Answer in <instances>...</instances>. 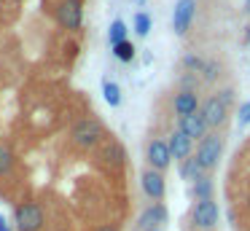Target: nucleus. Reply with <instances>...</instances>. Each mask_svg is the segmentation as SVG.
<instances>
[{
  "label": "nucleus",
  "instance_id": "f257e3e1",
  "mask_svg": "<svg viewBox=\"0 0 250 231\" xmlns=\"http://www.w3.org/2000/svg\"><path fill=\"white\" fill-rule=\"evenodd\" d=\"M221 153H223V134L221 132H207V137H202L194 148L196 164H199L202 172H207V175L218 167Z\"/></svg>",
  "mask_w": 250,
  "mask_h": 231
},
{
  "label": "nucleus",
  "instance_id": "f03ea898",
  "mask_svg": "<svg viewBox=\"0 0 250 231\" xmlns=\"http://www.w3.org/2000/svg\"><path fill=\"white\" fill-rule=\"evenodd\" d=\"M70 137H73V143H76L78 148H83V150L97 148V145L105 140V126H103V121H97V118H81V121L70 129Z\"/></svg>",
  "mask_w": 250,
  "mask_h": 231
},
{
  "label": "nucleus",
  "instance_id": "7ed1b4c3",
  "mask_svg": "<svg viewBox=\"0 0 250 231\" xmlns=\"http://www.w3.org/2000/svg\"><path fill=\"white\" fill-rule=\"evenodd\" d=\"M146 164L156 172H167L172 164V153H169V143L164 137H151L146 145Z\"/></svg>",
  "mask_w": 250,
  "mask_h": 231
},
{
  "label": "nucleus",
  "instance_id": "20e7f679",
  "mask_svg": "<svg viewBox=\"0 0 250 231\" xmlns=\"http://www.w3.org/2000/svg\"><path fill=\"white\" fill-rule=\"evenodd\" d=\"M14 223H17V231H41L43 229V210L35 202H24L17 207L14 212Z\"/></svg>",
  "mask_w": 250,
  "mask_h": 231
},
{
  "label": "nucleus",
  "instance_id": "39448f33",
  "mask_svg": "<svg viewBox=\"0 0 250 231\" xmlns=\"http://www.w3.org/2000/svg\"><path fill=\"white\" fill-rule=\"evenodd\" d=\"M215 223H218V204H215V199L194 202V207H191V226L199 229V231H212Z\"/></svg>",
  "mask_w": 250,
  "mask_h": 231
},
{
  "label": "nucleus",
  "instance_id": "423d86ee",
  "mask_svg": "<svg viewBox=\"0 0 250 231\" xmlns=\"http://www.w3.org/2000/svg\"><path fill=\"white\" fill-rule=\"evenodd\" d=\"M199 113H202V118H205L207 129H212V132H218V129L226 124V118H229V107L221 102V97H218V94L207 97V100L199 105Z\"/></svg>",
  "mask_w": 250,
  "mask_h": 231
},
{
  "label": "nucleus",
  "instance_id": "0eeeda50",
  "mask_svg": "<svg viewBox=\"0 0 250 231\" xmlns=\"http://www.w3.org/2000/svg\"><path fill=\"white\" fill-rule=\"evenodd\" d=\"M57 24L65 27V30H81L83 24V5L81 0H62L60 5H57Z\"/></svg>",
  "mask_w": 250,
  "mask_h": 231
},
{
  "label": "nucleus",
  "instance_id": "6e6552de",
  "mask_svg": "<svg viewBox=\"0 0 250 231\" xmlns=\"http://www.w3.org/2000/svg\"><path fill=\"white\" fill-rule=\"evenodd\" d=\"M140 188L151 202H162L167 196V177H164V172H156L151 167H146L140 172Z\"/></svg>",
  "mask_w": 250,
  "mask_h": 231
},
{
  "label": "nucleus",
  "instance_id": "1a4fd4ad",
  "mask_svg": "<svg viewBox=\"0 0 250 231\" xmlns=\"http://www.w3.org/2000/svg\"><path fill=\"white\" fill-rule=\"evenodd\" d=\"M167 226V207L164 202H153L143 210L140 220H137V229L140 231H164Z\"/></svg>",
  "mask_w": 250,
  "mask_h": 231
},
{
  "label": "nucleus",
  "instance_id": "9d476101",
  "mask_svg": "<svg viewBox=\"0 0 250 231\" xmlns=\"http://www.w3.org/2000/svg\"><path fill=\"white\" fill-rule=\"evenodd\" d=\"M178 132H183L191 143H199L202 137H207V132H210V129H207L202 113H191V116L178 118Z\"/></svg>",
  "mask_w": 250,
  "mask_h": 231
},
{
  "label": "nucleus",
  "instance_id": "9b49d317",
  "mask_svg": "<svg viewBox=\"0 0 250 231\" xmlns=\"http://www.w3.org/2000/svg\"><path fill=\"white\" fill-rule=\"evenodd\" d=\"M172 110L178 118L191 116V113H199V97L194 89H178L172 97Z\"/></svg>",
  "mask_w": 250,
  "mask_h": 231
},
{
  "label": "nucleus",
  "instance_id": "f8f14e48",
  "mask_svg": "<svg viewBox=\"0 0 250 231\" xmlns=\"http://www.w3.org/2000/svg\"><path fill=\"white\" fill-rule=\"evenodd\" d=\"M196 3L194 0H178L175 3V14H172V27L178 35H186V30L191 27V19H194Z\"/></svg>",
  "mask_w": 250,
  "mask_h": 231
},
{
  "label": "nucleus",
  "instance_id": "ddd939ff",
  "mask_svg": "<svg viewBox=\"0 0 250 231\" xmlns=\"http://www.w3.org/2000/svg\"><path fill=\"white\" fill-rule=\"evenodd\" d=\"M167 143H169V153H172V159L186 161V159H191V156H194V143H191L183 132H178V129H175V132L167 137Z\"/></svg>",
  "mask_w": 250,
  "mask_h": 231
},
{
  "label": "nucleus",
  "instance_id": "4468645a",
  "mask_svg": "<svg viewBox=\"0 0 250 231\" xmlns=\"http://www.w3.org/2000/svg\"><path fill=\"white\" fill-rule=\"evenodd\" d=\"M212 191H215V186H212L210 175H202L199 180L191 183V196H194L196 202H202V199H212Z\"/></svg>",
  "mask_w": 250,
  "mask_h": 231
},
{
  "label": "nucleus",
  "instance_id": "2eb2a0df",
  "mask_svg": "<svg viewBox=\"0 0 250 231\" xmlns=\"http://www.w3.org/2000/svg\"><path fill=\"white\" fill-rule=\"evenodd\" d=\"M178 172H180V177H183V180H199L202 175H207V172H202V167L196 164V159L194 156H191V159H186V161H180L178 164Z\"/></svg>",
  "mask_w": 250,
  "mask_h": 231
},
{
  "label": "nucleus",
  "instance_id": "dca6fc26",
  "mask_svg": "<svg viewBox=\"0 0 250 231\" xmlns=\"http://www.w3.org/2000/svg\"><path fill=\"white\" fill-rule=\"evenodd\" d=\"M223 67L221 62H215V59H202V67H199V75L207 81V84H215L218 78H221Z\"/></svg>",
  "mask_w": 250,
  "mask_h": 231
},
{
  "label": "nucleus",
  "instance_id": "f3484780",
  "mask_svg": "<svg viewBox=\"0 0 250 231\" xmlns=\"http://www.w3.org/2000/svg\"><path fill=\"white\" fill-rule=\"evenodd\" d=\"M103 94H105V102H108L110 107H119L121 105V89H119V84L105 81V84H103Z\"/></svg>",
  "mask_w": 250,
  "mask_h": 231
},
{
  "label": "nucleus",
  "instance_id": "a211bd4d",
  "mask_svg": "<svg viewBox=\"0 0 250 231\" xmlns=\"http://www.w3.org/2000/svg\"><path fill=\"white\" fill-rule=\"evenodd\" d=\"M108 41H110V46H119V43H124L126 41V24L121 19H116L113 24H110V30H108Z\"/></svg>",
  "mask_w": 250,
  "mask_h": 231
},
{
  "label": "nucleus",
  "instance_id": "6ab92c4d",
  "mask_svg": "<svg viewBox=\"0 0 250 231\" xmlns=\"http://www.w3.org/2000/svg\"><path fill=\"white\" fill-rule=\"evenodd\" d=\"M103 156L110 161V164H124V148L119 143H108L103 148Z\"/></svg>",
  "mask_w": 250,
  "mask_h": 231
},
{
  "label": "nucleus",
  "instance_id": "aec40b11",
  "mask_svg": "<svg viewBox=\"0 0 250 231\" xmlns=\"http://www.w3.org/2000/svg\"><path fill=\"white\" fill-rule=\"evenodd\" d=\"M113 54H116V59H121V62H132V59H135V46H132L129 41H124V43H119V46L113 48Z\"/></svg>",
  "mask_w": 250,
  "mask_h": 231
},
{
  "label": "nucleus",
  "instance_id": "412c9836",
  "mask_svg": "<svg viewBox=\"0 0 250 231\" xmlns=\"http://www.w3.org/2000/svg\"><path fill=\"white\" fill-rule=\"evenodd\" d=\"M135 32L140 38H146L148 32H151V16L143 14V11H140V14H135Z\"/></svg>",
  "mask_w": 250,
  "mask_h": 231
},
{
  "label": "nucleus",
  "instance_id": "4be33fe9",
  "mask_svg": "<svg viewBox=\"0 0 250 231\" xmlns=\"http://www.w3.org/2000/svg\"><path fill=\"white\" fill-rule=\"evenodd\" d=\"M11 164H14L11 150H8L6 145H0V175H6V172L11 169Z\"/></svg>",
  "mask_w": 250,
  "mask_h": 231
},
{
  "label": "nucleus",
  "instance_id": "5701e85b",
  "mask_svg": "<svg viewBox=\"0 0 250 231\" xmlns=\"http://www.w3.org/2000/svg\"><path fill=\"white\" fill-rule=\"evenodd\" d=\"M239 124H250V102H242V105H239Z\"/></svg>",
  "mask_w": 250,
  "mask_h": 231
},
{
  "label": "nucleus",
  "instance_id": "b1692460",
  "mask_svg": "<svg viewBox=\"0 0 250 231\" xmlns=\"http://www.w3.org/2000/svg\"><path fill=\"white\" fill-rule=\"evenodd\" d=\"M218 97H221V102H223L226 107L234 105V91H231V89H221V91H218Z\"/></svg>",
  "mask_w": 250,
  "mask_h": 231
},
{
  "label": "nucleus",
  "instance_id": "393cba45",
  "mask_svg": "<svg viewBox=\"0 0 250 231\" xmlns=\"http://www.w3.org/2000/svg\"><path fill=\"white\" fill-rule=\"evenodd\" d=\"M0 231H11V226L6 223V218H0Z\"/></svg>",
  "mask_w": 250,
  "mask_h": 231
},
{
  "label": "nucleus",
  "instance_id": "a878e982",
  "mask_svg": "<svg viewBox=\"0 0 250 231\" xmlns=\"http://www.w3.org/2000/svg\"><path fill=\"white\" fill-rule=\"evenodd\" d=\"M245 43H250V30H248V35H245Z\"/></svg>",
  "mask_w": 250,
  "mask_h": 231
},
{
  "label": "nucleus",
  "instance_id": "bb28decb",
  "mask_svg": "<svg viewBox=\"0 0 250 231\" xmlns=\"http://www.w3.org/2000/svg\"><path fill=\"white\" fill-rule=\"evenodd\" d=\"M100 231H116V229H113V226H108V229H100Z\"/></svg>",
  "mask_w": 250,
  "mask_h": 231
},
{
  "label": "nucleus",
  "instance_id": "cd10ccee",
  "mask_svg": "<svg viewBox=\"0 0 250 231\" xmlns=\"http://www.w3.org/2000/svg\"><path fill=\"white\" fill-rule=\"evenodd\" d=\"M135 3H140V5H143V3H146V0H135Z\"/></svg>",
  "mask_w": 250,
  "mask_h": 231
},
{
  "label": "nucleus",
  "instance_id": "c85d7f7f",
  "mask_svg": "<svg viewBox=\"0 0 250 231\" xmlns=\"http://www.w3.org/2000/svg\"><path fill=\"white\" fill-rule=\"evenodd\" d=\"M248 3H250V0H248Z\"/></svg>",
  "mask_w": 250,
  "mask_h": 231
}]
</instances>
